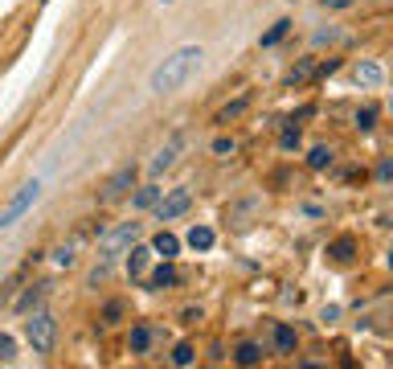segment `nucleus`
<instances>
[{"instance_id": "obj_29", "label": "nucleus", "mask_w": 393, "mask_h": 369, "mask_svg": "<svg viewBox=\"0 0 393 369\" xmlns=\"http://www.w3.org/2000/svg\"><path fill=\"white\" fill-rule=\"evenodd\" d=\"M332 42H340V29H336V25H328V29H315V33H311V46H332Z\"/></svg>"}, {"instance_id": "obj_1", "label": "nucleus", "mask_w": 393, "mask_h": 369, "mask_svg": "<svg viewBox=\"0 0 393 369\" xmlns=\"http://www.w3.org/2000/svg\"><path fill=\"white\" fill-rule=\"evenodd\" d=\"M205 66V49L201 46H176L164 62H156V70L148 74V91L152 94H176L184 83L197 78V70Z\"/></svg>"}, {"instance_id": "obj_36", "label": "nucleus", "mask_w": 393, "mask_h": 369, "mask_svg": "<svg viewBox=\"0 0 393 369\" xmlns=\"http://www.w3.org/2000/svg\"><path fill=\"white\" fill-rule=\"evenodd\" d=\"M320 320H324V324H336V320H340V308H324V312H320Z\"/></svg>"}, {"instance_id": "obj_4", "label": "nucleus", "mask_w": 393, "mask_h": 369, "mask_svg": "<svg viewBox=\"0 0 393 369\" xmlns=\"http://www.w3.org/2000/svg\"><path fill=\"white\" fill-rule=\"evenodd\" d=\"M139 238H143V222H119L111 230H98V255L103 259H119L131 242H139Z\"/></svg>"}, {"instance_id": "obj_30", "label": "nucleus", "mask_w": 393, "mask_h": 369, "mask_svg": "<svg viewBox=\"0 0 393 369\" xmlns=\"http://www.w3.org/2000/svg\"><path fill=\"white\" fill-rule=\"evenodd\" d=\"M340 70V58H328V62H315V70H311V78H332Z\"/></svg>"}, {"instance_id": "obj_17", "label": "nucleus", "mask_w": 393, "mask_h": 369, "mask_svg": "<svg viewBox=\"0 0 393 369\" xmlns=\"http://www.w3.org/2000/svg\"><path fill=\"white\" fill-rule=\"evenodd\" d=\"M197 255H205V250H213V242H218V234H213V226H193L189 230V238H184Z\"/></svg>"}, {"instance_id": "obj_14", "label": "nucleus", "mask_w": 393, "mask_h": 369, "mask_svg": "<svg viewBox=\"0 0 393 369\" xmlns=\"http://www.w3.org/2000/svg\"><path fill=\"white\" fill-rule=\"evenodd\" d=\"M148 246H152V255H156V259H176V255H180V238L168 234V230L152 234V242H148Z\"/></svg>"}, {"instance_id": "obj_24", "label": "nucleus", "mask_w": 393, "mask_h": 369, "mask_svg": "<svg viewBox=\"0 0 393 369\" xmlns=\"http://www.w3.org/2000/svg\"><path fill=\"white\" fill-rule=\"evenodd\" d=\"M123 316H128V304H123V300H107V304H103V328L119 324Z\"/></svg>"}, {"instance_id": "obj_2", "label": "nucleus", "mask_w": 393, "mask_h": 369, "mask_svg": "<svg viewBox=\"0 0 393 369\" xmlns=\"http://www.w3.org/2000/svg\"><path fill=\"white\" fill-rule=\"evenodd\" d=\"M25 341H29V349H33V353L49 357V353H53V345H58V320H53V312L33 308V312H29V320H25Z\"/></svg>"}, {"instance_id": "obj_16", "label": "nucleus", "mask_w": 393, "mask_h": 369, "mask_svg": "<svg viewBox=\"0 0 393 369\" xmlns=\"http://www.w3.org/2000/svg\"><path fill=\"white\" fill-rule=\"evenodd\" d=\"M262 357H266V349H262L259 341H242V345H238V349H234V361H238V366H262Z\"/></svg>"}, {"instance_id": "obj_9", "label": "nucleus", "mask_w": 393, "mask_h": 369, "mask_svg": "<svg viewBox=\"0 0 393 369\" xmlns=\"http://www.w3.org/2000/svg\"><path fill=\"white\" fill-rule=\"evenodd\" d=\"M270 341H274V353H283V357H295V349H299V332L291 328V324H274V332H270Z\"/></svg>"}, {"instance_id": "obj_10", "label": "nucleus", "mask_w": 393, "mask_h": 369, "mask_svg": "<svg viewBox=\"0 0 393 369\" xmlns=\"http://www.w3.org/2000/svg\"><path fill=\"white\" fill-rule=\"evenodd\" d=\"M356 255H360V242H356L352 234H340V238L328 242V259H332V263H352Z\"/></svg>"}, {"instance_id": "obj_25", "label": "nucleus", "mask_w": 393, "mask_h": 369, "mask_svg": "<svg viewBox=\"0 0 393 369\" xmlns=\"http://www.w3.org/2000/svg\"><path fill=\"white\" fill-rule=\"evenodd\" d=\"M53 263H58V267H74V263H78V242H62V246H53Z\"/></svg>"}, {"instance_id": "obj_21", "label": "nucleus", "mask_w": 393, "mask_h": 369, "mask_svg": "<svg viewBox=\"0 0 393 369\" xmlns=\"http://www.w3.org/2000/svg\"><path fill=\"white\" fill-rule=\"evenodd\" d=\"M160 193H164L160 184H143L139 193H131V209H152V205L160 201Z\"/></svg>"}, {"instance_id": "obj_22", "label": "nucleus", "mask_w": 393, "mask_h": 369, "mask_svg": "<svg viewBox=\"0 0 393 369\" xmlns=\"http://www.w3.org/2000/svg\"><path fill=\"white\" fill-rule=\"evenodd\" d=\"M311 70H315V58H299V62L287 70V87H304L307 78H311Z\"/></svg>"}, {"instance_id": "obj_27", "label": "nucleus", "mask_w": 393, "mask_h": 369, "mask_svg": "<svg viewBox=\"0 0 393 369\" xmlns=\"http://www.w3.org/2000/svg\"><path fill=\"white\" fill-rule=\"evenodd\" d=\"M209 152H213L218 160H229V156L238 152V139H234V136H218L213 144H209Z\"/></svg>"}, {"instance_id": "obj_8", "label": "nucleus", "mask_w": 393, "mask_h": 369, "mask_svg": "<svg viewBox=\"0 0 393 369\" xmlns=\"http://www.w3.org/2000/svg\"><path fill=\"white\" fill-rule=\"evenodd\" d=\"M180 148H184V132H176V136L168 139V144H164V148H160L156 156H152L148 173H152V177H160L164 169H173V164H176V156H180Z\"/></svg>"}, {"instance_id": "obj_19", "label": "nucleus", "mask_w": 393, "mask_h": 369, "mask_svg": "<svg viewBox=\"0 0 393 369\" xmlns=\"http://www.w3.org/2000/svg\"><path fill=\"white\" fill-rule=\"evenodd\" d=\"M332 160H336V152H332L328 144H315V148L307 152V169H311V173H324V169H332Z\"/></svg>"}, {"instance_id": "obj_34", "label": "nucleus", "mask_w": 393, "mask_h": 369, "mask_svg": "<svg viewBox=\"0 0 393 369\" xmlns=\"http://www.w3.org/2000/svg\"><path fill=\"white\" fill-rule=\"evenodd\" d=\"M390 177H393V164H390V156H385V160L377 164V181H381V184H390Z\"/></svg>"}, {"instance_id": "obj_37", "label": "nucleus", "mask_w": 393, "mask_h": 369, "mask_svg": "<svg viewBox=\"0 0 393 369\" xmlns=\"http://www.w3.org/2000/svg\"><path fill=\"white\" fill-rule=\"evenodd\" d=\"M4 267H8V259H4V255H0V275H4Z\"/></svg>"}, {"instance_id": "obj_3", "label": "nucleus", "mask_w": 393, "mask_h": 369, "mask_svg": "<svg viewBox=\"0 0 393 369\" xmlns=\"http://www.w3.org/2000/svg\"><path fill=\"white\" fill-rule=\"evenodd\" d=\"M37 201H42V181L33 177V181L21 184V189H17V193L8 197V205L0 209V234L12 230V226H17V222H21V218H25V214H29V209L37 205Z\"/></svg>"}, {"instance_id": "obj_6", "label": "nucleus", "mask_w": 393, "mask_h": 369, "mask_svg": "<svg viewBox=\"0 0 393 369\" xmlns=\"http://www.w3.org/2000/svg\"><path fill=\"white\" fill-rule=\"evenodd\" d=\"M152 209H156V222H176V218H184V214L193 209V193L180 184V189H173L168 197L160 193V201H156Z\"/></svg>"}, {"instance_id": "obj_15", "label": "nucleus", "mask_w": 393, "mask_h": 369, "mask_svg": "<svg viewBox=\"0 0 393 369\" xmlns=\"http://www.w3.org/2000/svg\"><path fill=\"white\" fill-rule=\"evenodd\" d=\"M45 295H49V283H33V287H29V291H25L17 304H12V308H17L21 316H29L33 308H42V304H45Z\"/></svg>"}, {"instance_id": "obj_5", "label": "nucleus", "mask_w": 393, "mask_h": 369, "mask_svg": "<svg viewBox=\"0 0 393 369\" xmlns=\"http://www.w3.org/2000/svg\"><path fill=\"white\" fill-rule=\"evenodd\" d=\"M135 181H139V169L135 164H119L111 177H107V184H103V193H98V205H111V201H119V197H128L131 189H135Z\"/></svg>"}, {"instance_id": "obj_33", "label": "nucleus", "mask_w": 393, "mask_h": 369, "mask_svg": "<svg viewBox=\"0 0 393 369\" xmlns=\"http://www.w3.org/2000/svg\"><path fill=\"white\" fill-rule=\"evenodd\" d=\"M324 8H332V12H340V8H356L360 0H320Z\"/></svg>"}, {"instance_id": "obj_35", "label": "nucleus", "mask_w": 393, "mask_h": 369, "mask_svg": "<svg viewBox=\"0 0 393 369\" xmlns=\"http://www.w3.org/2000/svg\"><path fill=\"white\" fill-rule=\"evenodd\" d=\"M201 320V308H184V312H180V324H197Z\"/></svg>"}, {"instance_id": "obj_20", "label": "nucleus", "mask_w": 393, "mask_h": 369, "mask_svg": "<svg viewBox=\"0 0 393 369\" xmlns=\"http://www.w3.org/2000/svg\"><path fill=\"white\" fill-rule=\"evenodd\" d=\"M291 25H295L291 17H283V21H274V25H270V29H266V33H262V37H259V46H262V49L279 46V42H283V37L291 33Z\"/></svg>"}, {"instance_id": "obj_7", "label": "nucleus", "mask_w": 393, "mask_h": 369, "mask_svg": "<svg viewBox=\"0 0 393 369\" xmlns=\"http://www.w3.org/2000/svg\"><path fill=\"white\" fill-rule=\"evenodd\" d=\"M180 279H184V271L176 267L173 259H160V267H156L152 275L143 279V287H148V291H173Z\"/></svg>"}, {"instance_id": "obj_12", "label": "nucleus", "mask_w": 393, "mask_h": 369, "mask_svg": "<svg viewBox=\"0 0 393 369\" xmlns=\"http://www.w3.org/2000/svg\"><path fill=\"white\" fill-rule=\"evenodd\" d=\"M352 83H356V87H381V83H385V70H381L377 62H356V66H352Z\"/></svg>"}, {"instance_id": "obj_11", "label": "nucleus", "mask_w": 393, "mask_h": 369, "mask_svg": "<svg viewBox=\"0 0 393 369\" xmlns=\"http://www.w3.org/2000/svg\"><path fill=\"white\" fill-rule=\"evenodd\" d=\"M123 255H128V275H131V279L148 275V263H152V246H143V242H131Z\"/></svg>"}, {"instance_id": "obj_23", "label": "nucleus", "mask_w": 393, "mask_h": 369, "mask_svg": "<svg viewBox=\"0 0 393 369\" xmlns=\"http://www.w3.org/2000/svg\"><path fill=\"white\" fill-rule=\"evenodd\" d=\"M377 115H381V111L369 103V107H360V111L352 115V128H356V132H373V128H377Z\"/></svg>"}, {"instance_id": "obj_13", "label": "nucleus", "mask_w": 393, "mask_h": 369, "mask_svg": "<svg viewBox=\"0 0 393 369\" xmlns=\"http://www.w3.org/2000/svg\"><path fill=\"white\" fill-rule=\"evenodd\" d=\"M152 341H156V336H152V328H148V324H131L128 349L135 353V357H148V353H152Z\"/></svg>"}, {"instance_id": "obj_26", "label": "nucleus", "mask_w": 393, "mask_h": 369, "mask_svg": "<svg viewBox=\"0 0 393 369\" xmlns=\"http://www.w3.org/2000/svg\"><path fill=\"white\" fill-rule=\"evenodd\" d=\"M279 148H283V152H299V148H304V136H299V128H291V123H287V128L279 132Z\"/></svg>"}, {"instance_id": "obj_18", "label": "nucleus", "mask_w": 393, "mask_h": 369, "mask_svg": "<svg viewBox=\"0 0 393 369\" xmlns=\"http://www.w3.org/2000/svg\"><path fill=\"white\" fill-rule=\"evenodd\" d=\"M246 107H250V94H238L234 103H225L218 115H213V123H221V128H225V123H234L238 115H246Z\"/></svg>"}, {"instance_id": "obj_28", "label": "nucleus", "mask_w": 393, "mask_h": 369, "mask_svg": "<svg viewBox=\"0 0 393 369\" xmlns=\"http://www.w3.org/2000/svg\"><path fill=\"white\" fill-rule=\"evenodd\" d=\"M193 361H197V349H193L189 341H180V345H176V349H173V366L189 369V366H193Z\"/></svg>"}, {"instance_id": "obj_31", "label": "nucleus", "mask_w": 393, "mask_h": 369, "mask_svg": "<svg viewBox=\"0 0 393 369\" xmlns=\"http://www.w3.org/2000/svg\"><path fill=\"white\" fill-rule=\"evenodd\" d=\"M111 267H115V259H103V263H98V267L90 271V279H87V283H90V287H94V283H103V279L111 275Z\"/></svg>"}, {"instance_id": "obj_38", "label": "nucleus", "mask_w": 393, "mask_h": 369, "mask_svg": "<svg viewBox=\"0 0 393 369\" xmlns=\"http://www.w3.org/2000/svg\"><path fill=\"white\" fill-rule=\"evenodd\" d=\"M160 4H173V0H160Z\"/></svg>"}, {"instance_id": "obj_32", "label": "nucleus", "mask_w": 393, "mask_h": 369, "mask_svg": "<svg viewBox=\"0 0 393 369\" xmlns=\"http://www.w3.org/2000/svg\"><path fill=\"white\" fill-rule=\"evenodd\" d=\"M17 357V341L8 332H0V361H12Z\"/></svg>"}]
</instances>
